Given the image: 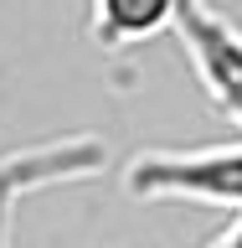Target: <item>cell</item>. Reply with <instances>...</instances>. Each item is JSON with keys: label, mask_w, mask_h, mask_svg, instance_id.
Here are the masks:
<instances>
[{"label": "cell", "mask_w": 242, "mask_h": 248, "mask_svg": "<svg viewBox=\"0 0 242 248\" xmlns=\"http://www.w3.org/2000/svg\"><path fill=\"white\" fill-rule=\"evenodd\" d=\"M175 36L185 46V62L206 88L212 108L242 129V26L222 16L212 0H181Z\"/></svg>", "instance_id": "7a4b0ae2"}, {"label": "cell", "mask_w": 242, "mask_h": 248, "mask_svg": "<svg viewBox=\"0 0 242 248\" xmlns=\"http://www.w3.org/2000/svg\"><path fill=\"white\" fill-rule=\"evenodd\" d=\"M175 16L181 0H88V36L103 52H129L175 31Z\"/></svg>", "instance_id": "3957f363"}, {"label": "cell", "mask_w": 242, "mask_h": 248, "mask_svg": "<svg viewBox=\"0 0 242 248\" xmlns=\"http://www.w3.org/2000/svg\"><path fill=\"white\" fill-rule=\"evenodd\" d=\"M124 191L134 202H196L242 212V145L139 150L124 166Z\"/></svg>", "instance_id": "6da1fadb"}, {"label": "cell", "mask_w": 242, "mask_h": 248, "mask_svg": "<svg viewBox=\"0 0 242 248\" xmlns=\"http://www.w3.org/2000/svg\"><path fill=\"white\" fill-rule=\"evenodd\" d=\"M206 248H242V212L232 217V222H227V228H222V232H216V238H212V243H206Z\"/></svg>", "instance_id": "277c9868"}]
</instances>
